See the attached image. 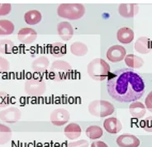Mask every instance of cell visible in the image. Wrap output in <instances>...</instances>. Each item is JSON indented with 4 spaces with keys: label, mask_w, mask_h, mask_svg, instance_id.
<instances>
[{
    "label": "cell",
    "mask_w": 152,
    "mask_h": 147,
    "mask_svg": "<svg viewBox=\"0 0 152 147\" xmlns=\"http://www.w3.org/2000/svg\"><path fill=\"white\" fill-rule=\"evenodd\" d=\"M107 89L114 100L127 103L141 98L145 94V85L138 73L126 68L111 74L107 82Z\"/></svg>",
    "instance_id": "1"
},
{
    "label": "cell",
    "mask_w": 152,
    "mask_h": 147,
    "mask_svg": "<svg viewBox=\"0 0 152 147\" xmlns=\"http://www.w3.org/2000/svg\"><path fill=\"white\" fill-rule=\"evenodd\" d=\"M87 72L91 79L101 82L109 77L110 65L103 59L96 58L88 64Z\"/></svg>",
    "instance_id": "2"
},
{
    "label": "cell",
    "mask_w": 152,
    "mask_h": 147,
    "mask_svg": "<svg viewBox=\"0 0 152 147\" xmlns=\"http://www.w3.org/2000/svg\"><path fill=\"white\" fill-rule=\"evenodd\" d=\"M85 8L81 4H61L57 8V14L60 18L69 20H77L83 18Z\"/></svg>",
    "instance_id": "3"
},
{
    "label": "cell",
    "mask_w": 152,
    "mask_h": 147,
    "mask_svg": "<svg viewBox=\"0 0 152 147\" xmlns=\"http://www.w3.org/2000/svg\"><path fill=\"white\" fill-rule=\"evenodd\" d=\"M72 71L71 64L65 61H56L50 65L49 69V76L50 79L56 81H65L68 79Z\"/></svg>",
    "instance_id": "4"
},
{
    "label": "cell",
    "mask_w": 152,
    "mask_h": 147,
    "mask_svg": "<svg viewBox=\"0 0 152 147\" xmlns=\"http://www.w3.org/2000/svg\"><path fill=\"white\" fill-rule=\"evenodd\" d=\"M114 111V106L106 100H94L88 104V112L94 117H107L112 115Z\"/></svg>",
    "instance_id": "5"
},
{
    "label": "cell",
    "mask_w": 152,
    "mask_h": 147,
    "mask_svg": "<svg viewBox=\"0 0 152 147\" xmlns=\"http://www.w3.org/2000/svg\"><path fill=\"white\" fill-rule=\"evenodd\" d=\"M24 89L26 94L29 96H40L45 94L46 84L42 79H30L26 81Z\"/></svg>",
    "instance_id": "6"
},
{
    "label": "cell",
    "mask_w": 152,
    "mask_h": 147,
    "mask_svg": "<svg viewBox=\"0 0 152 147\" xmlns=\"http://www.w3.org/2000/svg\"><path fill=\"white\" fill-rule=\"evenodd\" d=\"M70 119V114L65 108H57L52 111L50 116V122L54 126L61 127L66 124Z\"/></svg>",
    "instance_id": "7"
},
{
    "label": "cell",
    "mask_w": 152,
    "mask_h": 147,
    "mask_svg": "<svg viewBox=\"0 0 152 147\" xmlns=\"http://www.w3.org/2000/svg\"><path fill=\"white\" fill-rule=\"evenodd\" d=\"M126 56V49L120 45H114L108 48L107 50L106 56L107 59L110 62L113 63H118L124 60Z\"/></svg>",
    "instance_id": "8"
},
{
    "label": "cell",
    "mask_w": 152,
    "mask_h": 147,
    "mask_svg": "<svg viewBox=\"0 0 152 147\" xmlns=\"http://www.w3.org/2000/svg\"><path fill=\"white\" fill-rule=\"evenodd\" d=\"M21 111L16 107H10L0 112V120L8 123H15L21 118Z\"/></svg>",
    "instance_id": "9"
},
{
    "label": "cell",
    "mask_w": 152,
    "mask_h": 147,
    "mask_svg": "<svg viewBox=\"0 0 152 147\" xmlns=\"http://www.w3.org/2000/svg\"><path fill=\"white\" fill-rule=\"evenodd\" d=\"M19 42L23 44L29 45L31 44L37 40V31L31 27H23L20 29L18 34Z\"/></svg>",
    "instance_id": "10"
},
{
    "label": "cell",
    "mask_w": 152,
    "mask_h": 147,
    "mask_svg": "<svg viewBox=\"0 0 152 147\" xmlns=\"http://www.w3.org/2000/svg\"><path fill=\"white\" fill-rule=\"evenodd\" d=\"M117 144L119 147H138L141 141L136 136L126 133L118 136Z\"/></svg>",
    "instance_id": "11"
},
{
    "label": "cell",
    "mask_w": 152,
    "mask_h": 147,
    "mask_svg": "<svg viewBox=\"0 0 152 147\" xmlns=\"http://www.w3.org/2000/svg\"><path fill=\"white\" fill-rule=\"evenodd\" d=\"M139 7L136 4H121L118 8V12L125 18H131L138 13Z\"/></svg>",
    "instance_id": "12"
},
{
    "label": "cell",
    "mask_w": 152,
    "mask_h": 147,
    "mask_svg": "<svg viewBox=\"0 0 152 147\" xmlns=\"http://www.w3.org/2000/svg\"><path fill=\"white\" fill-rule=\"evenodd\" d=\"M57 31L63 41H69L73 37L74 29L72 25L68 22H61L57 26Z\"/></svg>",
    "instance_id": "13"
},
{
    "label": "cell",
    "mask_w": 152,
    "mask_h": 147,
    "mask_svg": "<svg viewBox=\"0 0 152 147\" xmlns=\"http://www.w3.org/2000/svg\"><path fill=\"white\" fill-rule=\"evenodd\" d=\"M135 50L140 54H148L152 50V42L146 37H141L135 43Z\"/></svg>",
    "instance_id": "14"
},
{
    "label": "cell",
    "mask_w": 152,
    "mask_h": 147,
    "mask_svg": "<svg viewBox=\"0 0 152 147\" xmlns=\"http://www.w3.org/2000/svg\"><path fill=\"white\" fill-rule=\"evenodd\" d=\"M103 127L110 134H117L122 130V124L118 118L109 117L105 119L103 122Z\"/></svg>",
    "instance_id": "15"
},
{
    "label": "cell",
    "mask_w": 152,
    "mask_h": 147,
    "mask_svg": "<svg viewBox=\"0 0 152 147\" xmlns=\"http://www.w3.org/2000/svg\"><path fill=\"white\" fill-rule=\"evenodd\" d=\"M81 127L79 124L75 122H71L68 124L64 129V134L65 136L70 140H74L79 138L81 136Z\"/></svg>",
    "instance_id": "16"
},
{
    "label": "cell",
    "mask_w": 152,
    "mask_h": 147,
    "mask_svg": "<svg viewBox=\"0 0 152 147\" xmlns=\"http://www.w3.org/2000/svg\"><path fill=\"white\" fill-rule=\"evenodd\" d=\"M117 38L118 42L122 44H129L134 39V31L129 27H121L118 31Z\"/></svg>",
    "instance_id": "17"
},
{
    "label": "cell",
    "mask_w": 152,
    "mask_h": 147,
    "mask_svg": "<svg viewBox=\"0 0 152 147\" xmlns=\"http://www.w3.org/2000/svg\"><path fill=\"white\" fill-rule=\"evenodd\" d=\"M129 111L132 117L137 119H140L144 117L146 113L145 106L141 102H133L129 107Z\"/></svg>",
    "instance_id": "18"
},
{
    "label": "cell",
    "mask_w": 152,
    "mask_h": 147,
    "mask_svg": "<svg viewBox=\"0 0 152 147\" xmlns=\"http://www.w3.org/2000/svg\"><path fill=\"white\" fill-rule=\"evenodd\" d=\"M50 61L49 59L46 56H40L35 59L32 64H31V68L33 71L37 73H42L45 72L49 67Z\"/></svg>",
    "instance_id": "19"
},
{
    "label": "cell",
    "mask_w": 152,
    "mask_h": 147,
    "mask_svg": "<svg viewBox=\"0 0 152 147\" xmlns=\"http://www.w3.org/2000/svg\"><path fill=\"white\" fill-rule=\"evenodd\" d=\"M126 64L130 69H140L144 65V60L133 54L126 55L124 58Z\"/></svg>",
    "instance_id": "20"
},
{
    "label": "cell",
    "mask_w": 152,
    "mask_h": 147,
    "mask_svg": "<svg viewBox=\"0 0 152 147\" xmlns=\"http://www.w3.org/2000/svg\"><path fill=\"white\" fill-rule=\"evenodd\" d=\"M50 53L52 55V56L56 57V58L63 57L66 54V45L62 42H54L50 45Z\"/></svg>",
    "instance_id": "21"
},
{
    "label": "cell",
    "mask_w": 152,
    "mask_h": 147,
    "mask_svg": "<svg viewBox=\"0 0 152 147\" xmlns=\"http://www.w3.org/2000/svg\"><path fill=\"white\" fill-rule=\"evenodd\" d=\"M42 13L38 10L27 11L24 15V20L28 25H36L42 21Z\"/></svg>",
    "instance_id": "22"
},
{
    "label": "cell",
    "mask_w": 152,
    "mask_h": 147,
    "mask_svg": "<svg viewBox=\"0 0 152 147\" xmlns=\"http://www.w3.org/2000/svg\"><path fill=\"white\" fill-rule=\"evenodd\" d=\"M70 52L75 56H84L88 53V46L81 42H75L70 45Z\"/></svg>",
    "instance_id": "23"
},
{
    "label": "cell",
    "mask_w": 152,
    "mask_h": 147,
    "mask_svg": "<svg viewBox=\"0 0 152 147\" xmlns=\"http://www.w3.org/2000/svg\"><path fill=\"white\" fill-rule=\"evenodd\" d=\"M86 136L91 140H97L101 138L103 136V131L102 127L96 125H92L88 127L85 131Z\"/></svg>",
    "instance_id": "24"
},
{
    "label": "cell",
    "mask_w": 152,
    "mask_h": 147,
    "mask_svg": "<svg viewBox=\"0 0 152 147\" xmlns=\"http://www.w3.org/2000/svg\"><path fill=\"white\" fill-rule=\"evenodd\" d=\"M14 31V25L7 19L0 20V37L11 35Z\"/></svg>",
    "instance_id": "25"
},
{
    "label": "cell",
    "mask_w": 152,
    "mask_h": 147,
    "mask_svg": "<svg viewBox=\"0 0 152 147\" xmlns=\"http://www.w3.org/2000/svg\"><path fill=\"white\" fill-rule=\"evenodd\" d=\"M12 132L8 126L0 123V145L8 143L12 139Z\"/></svg>",
    "instance_id": "26"
},
{
    "label": "cell",
    "mask_w": 152,
    "mask_h": 147,
    "mask_svg": "<svg viewBox=\"0 0 152 147\" xmlns=\"http://www.w3.org/2000/svg\"><path fill=\"white\" fill-rule=\"evenodd\" d=\"M14 43L9 39L0 40V53L1 54H10L13 51Z\"/></svg>",
    "instance_id": "27"
},
{
    "label": "cell",
    "mask_w": 152,
    "mask_h": 147,
    "mask_svg": "<svg viewBox=\"0 0 152 147\" xmlns=\"http://www.w3.org/2000/svg\"><path fill=\"white\" fill-rule=\"evenodd\" d=\"M9 104V96L4 91H0V108H5Z\"/></svg>",
    "instance_id": "28"
},
{
    "label": "cell",
    "mask_w": 152,
    "mask_h": 147,
    "mask_svg": "<svg viewBox=\"0 0 152 147\" xmlns=\"http://www.w3.org/2000/svg\"><path fill=\"white\" fill-rule=\"evenodd\" d=\"M10 69V63L9 61L4 58L0 56V72H7Z\"/></svg>",
    "instance_id": "29"
},
{
    "label": "cell",
    "mask_w": 152,
    "mask_h": 147,
    "mask_svg": "<svg viewBox=\"0 0 152 147\" xmlns=\"http://www.w3.org/2000/svg\"><path fill=\"white\" fill-rule=\"evenodd\" d=\"M12 5L10 4H0V16H6L10 13Z\"/></svg>",
    "instance_id": "30"
},
{
    "label": "cell",
    "mask_w": 152,
    "mask_h": 147,
    "mask_svg": "<svg viewBox=\"0 0 152 147\" xmlns=\"http://www.w3.org/2000/svg\"><path fill=\"white\" fill-rule=\"evenodd\" d=\"M67 147H88V142L85 140H80L69 142L67 145Z\"/></svg>",
    "instance_id": "31"
},
{
    "label": "cell",
    "mask_w": 152,
    "mask_h": 147,
    "mask_svg": "<svg viewBox=\"0 0 152 147\" xmlns=\"http://www.w3.org/2000/svg\"><path fill=\"white\" fill-rule=\"evenodd\" d=\"M142 127H143V128L145 132H152V117L145 118L143 121Z\"/></svg>",
    "instance_id": "32"
},
{
    "label": "cell",
    "mask_w": 152,
    "mask_h": 147,
    "mask_svg": "<svg viewBox=\"0 0 152 147\" xmlns=\"http://www.w3.org/2000/svg\"><path fill=\"white\" fill-rule=\"evenodd\" d=\"M145 108L152 113V91L149 94L146 98H145Z\"/></svg>",
    "instance_id": "33"
},
{
    "label": "cell",
    "mask_w": 152,
    "mask_h": 147,
    "mask_svg": "<svg viewBox=\"0 0 152 147\" xmlns=\"http://www.w3.org/2000/svg\"><path fill=\"white\" fill-rule=\"evenodd\" d=\"M90 147H108V146L107 145L105 142L101 141V140H97L94 141L91 144V146Z\"/></svg>",
    "instance_id": "34"
}]
</instances>
